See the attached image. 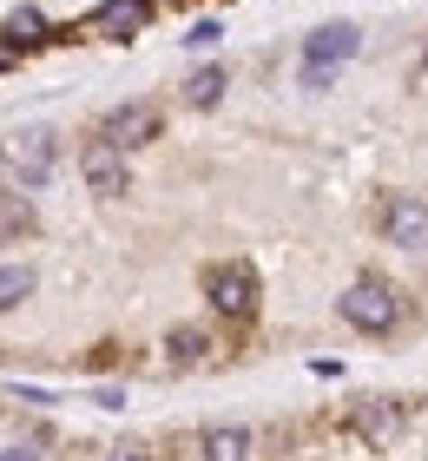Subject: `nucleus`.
I'll return each instance as SVG.
<instances>
[{
  "label": "nucleus",
  "instance_id": "13",
  "mask_svg": "<svg viewBox=\"0 0 428 461\" xmlns=\"http://www.w3.org/2000/svg\"><path fill=\"white\" fill-rule=\"evenodd\" d=\"M20 297H33V270L27 264H0V310H14Z\"/></svg>",
  "mask_w": 428,
  "mask_h": 461
},
{
  "label": "nucleus",
  "instance_id": "2",
  "mask_svg": "<svg viewBox=\"0 0 428 461\" xmlns=\"http://www.w3.org/2000/svg\"><path fill=\"white\" fill-rule=\"evenodd\" d=\"M336 310H342V323H350V330H362V337H389L396 317H402L396 290H389V284H376V277H356V284L336 297Z\"/></svg>",
  "mask_w": 428,
  "mask_h": 461
},
{
  "label": "nucleus",
  "instance_id": "8",
  "mask_svg": "<svg viewBox=\"0 0 428 461\" xmlns=\"http://www.w3.org/2000/svg\"><path fill=\"white\" fill-rule=\"evenodd\" d=\"M145 20H152V0H99L93 33L99 40H132V33H145Z\"/></svg>",
  "mask_w": 428,
  "mask_h": 461
},
{
  "label": "nucleus",
  "instance_id": "15",
  "mask_svg": "<svg viewBox=\"0 0 428 461\" xmlns=\"http://www.w3.org/2000/svg\"><path fill=\"white\" fill-rule=\"evenodd\" d=\"M165 349H171V363H198V356L211 349V337H205V330H171Z\"/></svg>",
  "mask_w": 428,
  "mask_h": 461
},
{
  "label": "nucleus",
  "instance_id": "4",
  "mask_svg": "<svg viewBox=\"0 0 428 461\" xmlns=\"http://www.w3.org/2000/svg\"><path fill=\"white\" fill-rule=\"evenodd\" d=\"M53 152H59V145H53V132H40V125H33V132H14V139H7V165L20 172V185H27V192L53 178Z\"/></svg>",
  "mask_w": 428,
  "mask_h": 461
},
{
  "label": "nucleus",
  "instance_id": "9",
  "mask_svg": "<svg viewBox=\"0 0 428 461\" xmlns=\"http://www.w3.org/2000/svg\"><path fill=\"white\" fill-rule=\"evenodd\" d=\"M152 132H159V106H119V113H105V125H99V139H113L119 152L145 145Z\"/></svg>",
  "mask_w": 428,
  "mask_h": 461
},
{
  "label": "nucleus",
  "instance_id": "20",
  "mask_svg": "<svg viewBox=\"0 0 428 461\" xmlns=\"http://www.w3.org/2000/svg\"><path fill=\"white\" fill-rule=\"evenodd\" d=\"M415 86H428V59H422V73H415Z\"/></svg>",
  "mask_w": 428,
  "mask_h": 461
},
{
  "label": "nucleus",
  "instance_id": "6",
  "mask_svg": "<svg viewBox=\"0 0 428 461\" xmlns=\"http://www.w3.org/2000/svg\"><path fill=\"white\" fill-rule=\"evenodd\" d=\"M79 172H86V185H93L99 198H119V192H125V152H119L113 139H93V145H86V152H79Z\"/></svg>",
  "mask_w": 428,
  "mask_h": 461
},
{
  "label": "nucleus",
  "instance_id": "11",
  "mask_svg": "<svg viewBox=\"0 0 428 461\" xmlns=\"http://www.w3.org/2000/svg\"><path fill=\"white\" fill-rule=\"evenodd\" d=\"M7 40H14V47H40V40H53V27H47L40 7H14L7 14Z\"/></svg>",
  "mask_w": 428,
  "mask_h": 461
},
{
  "label": "nucleus",
  "instance_id": "10",
  "mask_svg": "<svg viewBox=\"0 0 428 461\" xmlns=\"http://www.w3.org/2000/svg\"><path fill=\"white\" fill-rule=\"evenodd\" d=\"M250 429H205V461H250Z\"/></svg>",
  "mask_w": 428,
  "mask_h": 461
},
{
  "label": "nucleus",
  "instance_id": "12",
  "mask_svg": "<svg viewBox=\"0 0 428 461\" xmlns=\"http://www.w3.org/2000/svg\"><path fill=\"white\" fill-rule=\"evenodd\" d=\"M20 230H33V204L20 198V192H0V244L20 238Z\"/></svg>",
  "mask_w": 428,
  "mask_h": 461
},
{
  "label": "nucleus",
  "instance_id": "7",
  "mask_svg": "<svg viewBox=\"0 0 428 461\" xmlns=\"http://www.w3.org/2000/svg\"><path fill=\"white\" fill-rule=\"evenodd\" d=\"M350 429H356L369 448H389L396 435H402V409H396V402H382V395H362V402L350 409Z\"/></svg>",
  "mask_w": 428,
  "mask_h": 461
},
{
  "label": "nucleus",
  "instance_id": "16",
  "mask_svg": "<svg viewBox=\"0 0 428 461\" xmlns=\"http://www.w3.org/2000/svg\"><path fill=\"white\" fill-rule=\"evenodd\" d=\"M218 40H224V27H218V20H198V27L185 33V47H218Z\"/></svg>",
  "mask_w": 428,
  "mask_h": 461
},
{
  "label": "nucleus",
  "instance_id": "17",
  "mask_svg": "<svg viewBox=\"0 0 428 461\" xmlns=\"http://www.w3.org/2000/svg\"><path fill=\"white\" fill-rule=\"evenodd\" d=\"M14 53H20V47H14V40H0V73H7V67H14Z\"/></svg>",
  "mask_w": 428,
  "mask_h": 461
},
{
  "label": "nucleus",
  "instance_id": "19",
  "mask_svg": "<svg viewBox=\"0 0 428 461\" xmlns=\"http://www.w3.org/2000/svg\"><path fill=\"white\" fill-rule=\"evenodd\" d=\"M113 461H145V455H139V448H125V455H113Z\"/></svg>",
  "mask_w": 428,
  "mask_h": 461
},
{
  "label": "nucleus",
  "instance_id": "1",
  "mask_svg": "<svg viewBox=\"0 0 428 461\" xmlns=\"http://www.w3.org/2000/svg\"><path fill=\"white\" fill-rule=\"evenodd\" d=\"M356 53H362V33L350 27V20H330V27H316V33L304 40V86L323 93L330 79H336V67H350Z\"/></svg>",
  "mask_w": 428,
  "mask_h": 461
},
{
  "label": "nucleus",
  "instance_id": "5",
  "mask_svg": "<svg viewBox=\"0 0 428 461\" xmlns=\"http://www.w3.org/2000/svg\"><path fill=\"white\" fill-rule=\"evenodd\" d=\"M382 238L402 250H428V204L422 198H389L382 204Z\"/></svg>",
  "mask_w": 428,
  "mask_h": 461
},
{
  "label": "nucleus",
  "instance_id": "3",
  "mask_svg": "<svg viewBox=\"0 0 428 461\" xmlns=\"http://www.w3.org/2000/svg\"><path fill=\"white\" fill-rule=\"evenodd\" d=\"M205 297H211L218 317L250 323V317H257V270H250V264H218V270L205 277Z\"/></svg>",
  "mask_w": 428,
  "mask_h": 461
},
{
  "label": "nucleus",
  "instance_id": "14",
  "mask_svg": "<svg viewBox=\"0 0 428 461\" xmlns=\"http://www.w3.org/2000/svg\"><path fill=\"white\" fill-rule=\"evenodd\" d=\"M185 99H191V106H218V99H224V73L218 67H198V73H191V86H185Z\"/></svg>",
  "mask_w": 428,
  "mask_h": 461
},
{
  "label": "nucleus",
  "instance_id": "18",
  "mask_svg": "<svg viewBox=\"0 0 428 461\" xmlns=\"http://www.w3.org/2000/svg\"><path fill=\"white\" fill-rule=\"evenodd\" d=\"M0 461H33V455H27V448H14V455H0Z\"/></svg>",
  "mask_w": 428,
  "mask_h": 461
}]
</instances>
